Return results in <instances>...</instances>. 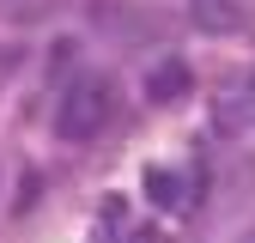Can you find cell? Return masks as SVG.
Wrapping results in <instances>:
<instances>
[{
  "label": "cell",
  "mask_w": 255,
  "mask_h": 243,
  "mask_svg": "<svg viewBox=\"0 0 255 243\" xmlns=\"http://www.w3.org/2000/svg\"><path fill=\"white\" fill-rule=\"evenodd\" d=\"M116 116V98H110V79H73L67 85V98H61L55 110V134L61 140H98L104 134V122Z\"/></svg>",
  "instance_id": "cell-1"
},
{
  "label": "cell",
  "mask_w": 255,
  "mask_h": 243,
  "mask_svg": "<svg viewBox=\"0 0 255 243\" xmlns=\"http://www.w3.org/2000/svg\"><path fill=\"white\" fill-rule=\"evenodd\" d=\"M213 128L225 134V140L255 134V73H243L237 85H225V91H219V104H213Z\"/></svg>",
  "instance_id": "cell-2"
},
{
  "label": "cell",
  "mask_w": 255,
  "mask_h": 243,
  "mask_svg": "<svg viewBox=\"0 0 255 243\" xmlns=\"http://www.w3.org/2000/svg\"><path fill=\"white\" fill-rule=\"evenodd\" d=\"M146 189H152L158 207H170V213H195V201H201V195H195L201 176H195V170H152Z\"/></svg>",
  "instance_id": "cell-3"
},
{
  "label": "cell",
  "mask_w": 255,
  "mask_h": 243,
  "mask_svg": "<svg viewBox=\"0 0 255 243\" xmlns=\"http://www.w3.org/2000/svg\"><path fill=\"white\" fill-rule=\"evenodd\" d=\"M188 85H195V73H188L182 61H158V67L146 73V98H152V104H176Z\"/></svg>",
  "instance_id": "cell-4"
},
{
  "label": "cell",
  "mask_w": 255,
  "mask_h": 243,
  "mask_svg": "<svg viewBox=\"0 0 255 243\" xmlns=\"http://www.w3.org/2000/svg\"><path fill=\"white\" fill-rule=\"evenodd\" d=\"M188 12H195L201 30H225V24L243 18V6H231V0H188Z\"/></svg>",
  "instance_id": "cell-5"
},
{
  "label": "cell",
  "mask_w": 255,
  "mask_h": 243,
  "mask_svg": "<svg viewBox=\"0 0 255 243\" xmlns=\"http://www.w3.org/2000/svg\"><path fill=\"white\" fill-rule=\"evenodd\" d=\"M249 243H255V237H249Z\"/></svg>",
  "instance_id": "cell-6"
}]
</instances>
